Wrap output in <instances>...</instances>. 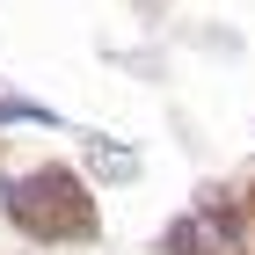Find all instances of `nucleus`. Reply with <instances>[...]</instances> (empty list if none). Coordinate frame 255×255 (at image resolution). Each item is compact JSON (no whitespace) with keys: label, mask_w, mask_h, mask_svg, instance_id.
I'll list each match as a JSON object with an SVG mask.
<instances>
[{"label":"nucleus","mask_w":255,"mask_h":255,"mask_svg":"<svg viewBox=\"0 0 255 255\" xmlns=\"http://www.w3.org/2000/svg\"><path fill=\"white\" fill-rule=\"evenodd\" d=\"M0 117H7V124H22V117L37 124V117H44V110H37V102H0Z\"/></svg>","instance_id":"1"}]
</instances>
